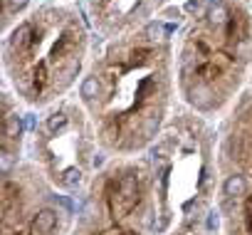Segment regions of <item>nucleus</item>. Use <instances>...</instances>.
I'll return each mask as SVG.
<instances>
[{
  "label": "nucleus",
  "mask_w": 252,
  "mask_h": 235,
  "mask_svg": "<svg viewBox=\"0 0 252 235\" xmlns=\"http://www.w3.org/2000/svg\"><path fill=\"white\" fill-rule=\"evenodd\" d=\"M208 228H210V230L218 228V213H210V218H208Z\"/></svg>",
  "instance_id": "nucleus-4"
},
{
  "label": "nucleus",
  "mask_w": 252,
  "mask_h": 235,
  "mask_svg": "<svg viewBox=\"0 0 252 235\" xmlns=\"http://www.w3.org/2000/svg\"><path fill=\"white\" fill-rule=\"evenodd\" d=\"M60 181H62V186L74 188V186H79V181H82V171H79V168H67V171L60 176Z\"/></svg>",
  "instance_id": "nucleus-3"
},
{
  "label": "nucleus",
  "mask_w": 252,
  "mask_h": 235,
  "mask_svg": "<svg viewBox=\"0 0 252 235\" xmlns=\"http://www.w3.org/2000/svg\"><path fill=\"white\" fill-rule=\"evenodd\" d=\"M222 193H225L227 198L245 196V193H247V181H245V176H240V173L227 176V178H225V183H222Z\"/></svg>",
  "instance_id": "nucleus-2"
},
{
  "label": "nucleus",
  "mask_w": 252,
  "mask_h": 235,
  "mask_svg": "<svg viewBox=\"0 0 252 235\" xmlns=\"http://www.w3.org/2000/svg\"><path fill=\"white\" fill-rule=\"evenodd\" d=\"M55 228H57V213L52 208H42L32 220V233L35 235H50Z\"/></svg>",
  "instance_id": "nucleus-1"
}]
</instances>
